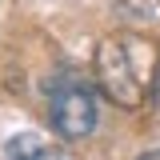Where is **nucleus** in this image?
<instances>
[{"mask_svg": "<svg viewBox=\"0 0 160 160\" xmlns=\"http://www.w3.org/2000/svg\"><path fill=\"white\" fill-rule=\"evenodd\" d=\"M100 92L120 108H140L148 96V84L156 76V52L140 36H108L100 40L92 56Z\"/></svg>", "mask_w": 160, "mask_h": 160, "instance_id": "f257e3e1", "label": "nucleus"}, {"mask_svg": "<svg viewBox=\"0 0 160 160\" xmlns=\"http://www.w3.org/2000/svg\"><path fill=\"white\" fill-rule=\"evenodd\" d=\"M48 120L64 140H84L96 128V96L88 88V80L64 72L60 80H52L48 88Z\"/></svg>", "mask_w": 160, "mask_h": 160, "instance_id": "f03ea898", "label": "nucleus"}, {"mask_svg": "<svg viewBox=\"0 0 160 160\" xmlns=\"http://www.w3.org/2000/svg\"><path fill=\"white\" fill-rule=\"evenodd\" d=\"M44 144H40V136L36 132H20V136H12L8 140V156L12 160H44Z\"/></svg>", "mask_w": 160, "mask_h": 160, "instance_id": "7ed1b4c3", "label": "nucleus"}, {"mask_svg": "<svg viewBox=\"0 0 160 160\" xmlns=\"http://www.w3.org/2000/svg\"><path fill=\"white\" fill-rule=\"evenodd\" d=\"M140 160H160V148H152V152H144Z\"/></svg>", "mask_w": 160, "mask_h": 160, "instance_id": "20e7f679", "label": "nucleus"}]
</instances>
